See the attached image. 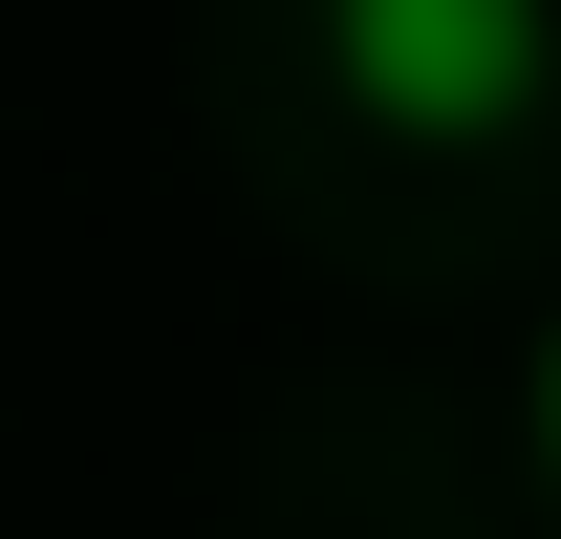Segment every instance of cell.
Returning a JSON list of instances; mask_svg holds the SVG:
<instances>
[{"label":"cell","instance_id":"1","mask_svg":"<svg viewBox=\"0 0 561 539\" xmlns=\"http://www.w3.org/2000/svg\"><path fill=\"white\" fill-rule=\"evenodd\" d=\"M324 66L367 87V130L411 151H496L561 87V0H324Z\"/></svg>","mask_w":561,"mask_h":539},{"label":"cell","instance_id":"2","mask_svg":"<svg viewBox=\"0 0 561 539\" xmlns=\"http://www.w3.org/2000/svg\"><path fill=\"white\" fill-rule=\"evenodd\" d=\"M518 432H540V474H561V324H540V389H518Z\"/></svg>","mask_w":561,"mask_h":539}]
</instances>
